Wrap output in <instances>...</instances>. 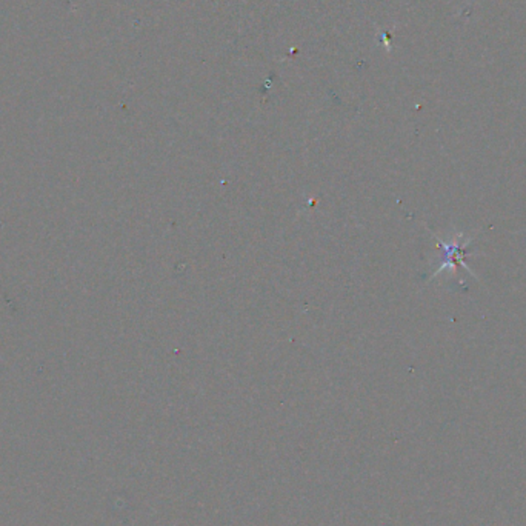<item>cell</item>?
Segmentation results:
<instances>
[{"label":"cell","instance_id":"obj_1","mask_svg":"<svg viewBox=\"0 0 526 526\" xmlns=\"http://www.w3.org/2000/svg\"><path fill=\"white\" fill-rule=\"evenodd\" d=\"M440 247L443 248V259L440 260V267L436 271V274H439L440 271L447 269V268H456L457 265H463L467 268V263L465 262V249H467L468 244H471V239L468 242H465L463 245H459L457 240H452L451 244H445V242L439 240Z\"/></svg>","mask_w":526,"mask_h":526}]
</instances>
